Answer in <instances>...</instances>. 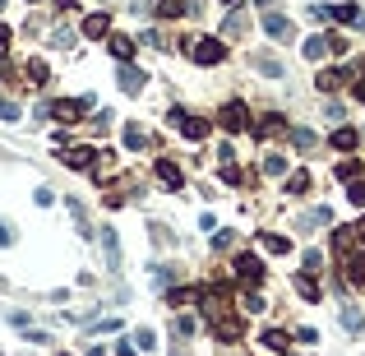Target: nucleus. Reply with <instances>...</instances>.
<instances>
[{
  "instance_id": "obj_1",
  "label": "nucleus",
  "mask_w": 365,
  "mask_h": 356,
  "mask_svg": "<svg viewBox=\"0 0 365 356\" xmlns=\"http://www.w3.org/2000/svg\"><path fill=\"white\" fill-rule=\"evenodd\" d=\"M83 111H92V97H61V102L42 107V116H51V121H61V125H75Z\"/></svg>"
},
{
  "instance_id": "obj_2",
  "label": "nucleus",
  "mask_w": 365,
  "mask_h": 356,
  "mask_svg": "<svg viewBox=\"0 0 365 356\" xmlns=\"http://www.w3.org/2000/svg\"><path fill=\"white\" fill-rule=\"evenodd\" d=\"M190 61L195 65H222L227 61V42L222 37H195L190 42Z\"/></svg>"
},
{
  "instance_id": "obj_3",
  "label": "nucleus",
  "mask_w": 365,
  "mask_h": 356,
  "mask_svg": "<svg viewBox=\"0 0 365 356\" xmlns=\"http://www.w3.org/2000/svg\"><path fill=\"white\" fill-rule=\"evenodd\" d=\"M217 125L227 130V135H241V130H250V107L245 102H222V111H217Z\"/></svg>"
},
{
  "instance_id": "obj_4",
  "label": "nucleus",
  "mask_w": 365,
  "mask_h": 356,
  "mask_svg": "<svg viewBox=\"0 0 365 356\" xmlns=\"http://www.w3.org/2000/svg\"><path fill=\"white\" fill-rule=\"evenodd\" d=\"M231 273H236V282H245V287H259V282H264V264H259L255 255H236V259H231Z\"/></svg>"
},
{
  "instance_id": "obj_5",
  "label": "nucleus",
  "mask_w": 365,
  "mask_h": 356,
  "mask_svg": "<svg viewBox=\"0 0 365 356\" xmlns=\"http://www.w3.org/2000/svg\"><path fill=\"white\" fill-rule=\"evenodd\" d=\"M208 328H213V338H222V342H241V333H245V324L236 315H217V319H208Z\"/></svg>"
},
{
  "instance_id": "obj_6",
  "label": "nucleus",
  "mask_w": 365,
  "mask_h": 356,
  "mask_svg": "<svg viewBox=\"0 0 365 356\" xmlns=\"http://www.w3.org/2000/svg\"><path fill=\"white\" fill-rule=\"evenodd\" d=\"M171 125H181V135H185V139H195V144L208 135V125L199 121V116H185V111H171Z\"/></svg>"
},
{
  "instance_id": "obj_7",
  "label": "nucleus",
  "mask_w": 365,
  "mask_h": 356,
  "mask_svg": "<svg viewBox=\"0 0 365 356\" xmlns=\"http://www.w3.org/2000/svg\"><path fill=\"white\" fill-rule=\"evenodd\" d=\"M264 32H268V37H273V42H291V19L287 14H264Z\"/></svg>"
},
{
  "instance_id": "obj_8",
  "label": "nucleus",
  "mask_w": 365,
  "mask_h": 356,
  "mask_svg": "<svg viewBox=\"0 0 365 356\" xmlns=\"http://www.w3.org/2000/svg\"><path fill=\"white\" fill-rule=\"evenodd\" d=\"M250 130H255V139H273V135H282V130H287V121H282L277 111H268V116H259Z\"/></svg>"
},
{
  "instance_id": "obj_9",
  "label": "nucleus",
  "mask_w": 365,
  "mask_h": 356,
  "mask_svg": "<svg viewBox=\"0 0 365 356\" xmlns=\"http://www.w3.org/2000/svg\"><path fill=\"white\" fill-rule=\"evenodd\" d=\"M116 79H121V88H125V93H139V88L148 83V75H144V70H135L130 61H121V75H116Z\"/></svg>"
},
{
  "instance_id": "obj_10",
  "label": "nucleus",
  "mask_w": 365,
  "mask_h": 356,
  "mask_svg": "<svg viewBox=\"0 0 365 356\" xmlns=\"http://www.w3.org/2000/svg\"><path fill=\"white\" fill-rule=\"evenodd\" d=\"M333 19L342 23V28H365V10H361V5H337Z\"/></svg>"
},
{
  "instance_id": "obj_11",
  "label": "nucleus",
  "mask_w": 365,
  "mask_h": 356,
  "mask_svg": "<svg viewBox=\"0 0 365 356\" xmlns=\"http://www.w3.org/2000/svg\"><path fill=\"white\" fill-rule=\"evenodd\" d=\"M157 181H162V186H167V190H181V186H185L181 167H176V162H167V157L157 162Z\"/></svg>"
},
{
  "instance_id": "obj_12",
  "label": "nucleus",
  "mask_w": 365,
  "mask_h": 356,
  "mask_svg": "<svg viewBox=\"0 0 365 356\" xmlns=\"http://www.w3.org/2000/svg\"><path fill=\"white\" fill-rule=\"evenodd\" d=\"M107 32H111V14H107V10L83 19V37H107Z\"/></svg>"
},
{
  "instance_id": "obj_13",
  "label": "nucleus",
  "mask_w": 365,
  "mask_h": 356,
  "mask_svg": "<svg viewBox=\"0 0 365 356\" xmlns=\"http://www.w3.org/2000/svg\"><path fill=\"white\" fill-rule=\"evenodd\" d=\"M291 282H296V292H301L305 301H319V282H315V273H310V268H301Z\"/></svg>"
},
{
  "instance_id": "obj_14",
  "label": "nucleus",
  "mask_w": 365,
  "mask_h": 356,
  "mask_svg": "<svg viewBox=\"0 0 365 356\" xmlns=\"http://www.w3.org/2000/svg\"><path fill=\"white\" fill-rule=\"evenodd\" d=\"M92 162H97L92 148H70V153H65V167H75V171H88Z\"/></svg>"
},
{
  "instance_id": "obj_15",
  "label": "nucleus",
  "mask_w": 365,
  "mask_h": 356,
  "mask_svg": "<svg viewBox=\"0 0 365 356\" xmlns=\"http://www.w3.org/2000/svg\"><path fill=\"white\" fill-rule=\"evenodd\" d=\"M152 10H157V14L162 19H181V14H190V5H185V0H148Z\"/></svg>"
},
{
  "instance_id": "obj_16",
  "label": "nucleus",
  "mask_w": 365,
  "mask_h": 356,
  "mask_svg": "<svg viewBox=\"0 0 365 356\" xmlns=\"http://www.w3.org/2000/svg\"><path fill=\"white\" fill-rule=\"evenodd\" d=\"M305 61H324V56H328V37H324V32H315V37H305Z\"/></svg>"
},
{
  "instance_id": "obj_17",
  "label": "nucleus",
  "mask_w": 365,
  "mask_h": 356,
  "mask_svg": "<svg viewBox=\"0 0 365 356\" xmlns=\"http://www.w3.org/2000/svg\"><path fill=\"white\" fill-rule=\"evenodd\" d=\"M342 83H347V75H337V70H319V79H315V88H319V93H337Z\"/></svg>"
},
{
  "instance_id": "obj_18",
  "label": "nucleus",
  "mask_w": 365,
  "mask_h": 356,
  "mask_svg": "<svg viewBox=\"0 0 365 356\" xmlns=\"http://www.w3.org/2000/svg\"><path fill=\"white\" fill-rule=\"evenodd\" d=\"M356 144H361V135H356L351 125H342V130H333V148H337V153H351Z\"/></svg>"
},
{
  "instance_id": "obj_19",
  "label": "nucleus",
  "mask_w": 365,
  "mask_h": 356,
  "mask_svg": "<svg viewBox=\"0 0 365 356\" xmlns=\"http://www.w3.org/2000/svg\"><path fill=\"white\" fill-rule=\"evenodd\" d=\"M259 246L268 250V255H287L291 241H287V236H277V232H259Z\"/></svg>"
},
{
  "instance_id": "obj_20",
  "label": "nucleus",
  "mask_w": 365,
  "mask_h": 356,
  "mask_svg": "<svg viewBox=\"0 0 365 356\" xmlns=\"http://www.w3.org/2000/svg\"><path fill=\"white\" fill-rule=\"evenodd\" d=\"M102 250H107V264H111V268H121V241H116V232H111V227H102Z\"/></svg>"
},
{
  "instance_id": "obj_21",
  "label": "nucleus",
  "mask_w": 365,
  "mask_h": 356,
  "mask_svg": "<svg viewBox=\"0 0 365 356\" xmlns=\"http://www.w3.org/2000/svg\"><path fill=\"white\" fill-rule=\"evenodd\" d=\"M347 282L365 287V255H347Z\"/></svg>"
},
{
  "instance_id": "obj_22",
  "label": "nucleus",
  "mask_w": 365,
  "mask_h": 356,
  "mask_svg": "<svg viewBox=\"0 0 365 356\" xmlns=\"http://www.w3.org/2000/svg\"><path fill=\"white\" fill-rule=\"evenodd\" d=\"M111 56H116V61H130V56H135V42H130V37H121V32H111Z\"/></svg>"
},
{
  "instance_id": "obj_23",
  "label": "nucleus",
  "mask_w": 365,
  "mask_h": 356,
  "mask_svg": "<svg viewBox=\"0 0 365 356\" xmlns=\"http://www.w3.org/2000/svg\"><path fill=\"white\" fill-rule=\"evenodd\" d=\"M291 144H296V148H301V153H310V148H315V130H305V125H296V130H291Z\"/></svg>"
},
{
  "instance_id": "obj_24",
  "label": "nucleus",
  "mask_w": 365,
  "mask_h": 356,
  "mask_svg": "<svg viewBox=\"0 0 365 356\" xmlns=\"http://www.w3.org/2000/svg\"><path fill=\"white\" fill-rule=\"evenodd\" d=\"M259 342H264V347H268L273 356H282V352H287V333H277V328H268V333H264Z\"/></svg>"
},
{
  "instance_id": "obj_25",
  "label": "nucleus",
  "mask_w": 365,
  "mask_h": 356,
  "mask_svg": "<svg viewBox=\"0 0 365 356\" xmlns=\"http://www.w3.org/2000/svg\"><path fill=\"white\" fill-rule=\"evenodd\" d=\"M310 190V171H291L287 176V195H305Z\"/></svg>"
},
{
  "instance_id": "obj_26",
  "label": "nucleus",
  "mask_w": 365,
  "mask_h": 356,
  "mask_svg": "<svg viewBox=\"0 0 365 356\" xmlns=\"http://www.w3.org/2000/svg\"><path fill=\"white\" fill-rule=\"evenodd\" d=\"M255 70H259V75H268V79H282V65H277L273 56H255Z\"/></svg>"
},
{
  "instance_id": "obj_27",
  "label": "nucleus",
  "mask_w": 365,
  "mask_h": 356,
  "mask_svg": "<svg viewBox=\"0 0 365 356\" xmlns=\"http://www.w3.org/2000/svg\"><path fill=\"white\" fill-rule=\"evenodd\" d=\"M356 176H361V162H356V157H347V162H337V181H356Z\"/></svg>"
},
{
  "instance_id": "obj_28",
  "label": "nucleus",
  "mask_w": 365,
  "mask_h": 356,
  "mask_svg": "<svg viewBox=\"0 0 365 356\" xmlns=\"http://www.w3.org/2000/svg\"><path fill=\"white\" fill-rule=\"evenodd\" d=\"M328 222H333V213H328V208H315V213L301 217V227H328Z\"/></svg>"
},
{
  "instance_id": "obj_29",
  "label": "nucleus",
  "mask_w": 365,
  "mask_h": 356,
  "mask_svg": "<svg viewBox=\"0 0 365 356\" xmlns=\"http://www.w3.org/2000/svg\"><path fill=\"white\" fill-rule=\"evenodd\" d=\"M342 328H347V333H361V310L356 306H342Z\"/></svg>"
},
{
  "instance_id": "obj_30",
  "label": "nucleus",
  "mask_w": 365,
  "mask_h": 356,
  "mask_svg": "<svg viewBox=\"0 0 365 356\" xmlns=\"http://www.w3.org/2000/svg\"><path fill=\"white\" fill-rule=\"evenodd\" d=\"M65 204H70V213H75L79 232H83V236H92V227H88V213H83V204H79V199H65Z\"/></svg>"
},
{
  "instance_id": "obj_31",
  "label": "nucleus",
  "mask_w": 365,
  "mask_h": 356,
  "mask_svg": "<svg viewBox=\"0 0 365 356\" xmlns=\"http://www.w3.org/2000/svg\"><path fill=\"white\" fill-rule=\"evenodd\" d=\"M241 306L250 310V315H259V310H268V301H264L259 292H245V296H241Z\"/></svg>"
},
{
  "instance_id": "obj_32",
  "label": "nucleus",
  "mask_w": 365,
  "mask_h": 356,
  "mask_svg": "<svg viewBox=\"0 0 365 356\" xmlns=\"http://www.w3.org/2000/svg\"><path fill=\"white\" fill-rule=\"evenodd\" d=\"M351 241H356V232H351V227H337V232H333V246L342 250V255L351 250Z\"/></svg>"
},
{
  "instance_id": "obj_33",
  "label": "nucleus",
  "mask_w": 365,
  "mask_h": 356,
  "mask_svg": "<svg viewBox=\"0 0 365 356\" xmlns=\"http://www.w3.org/2000/svg\"><path fill=\"white\" fill-rule=\"evenodd\" d=\"M333 10H337V5H310L305 14L315 19V23H328V19H333Z\"/></svg>"
},
{
  "instance_id": "obj_34",
  "label": "nucleus",
  "mask_w": 365,
  "mask_h": 356,
  "mask_svg": "<svg viewBox=\"0 0 365 356\" xmlns=\"http://www.w3.org/2000/svg\"><path fill=\"white\" fill-rule=\"evenodd\" d=\"M135 342H139V352H152V347H157V333H152V328H139Z\"/></svg>"
},
{
  "instance_id": "obj_35",
  "label": "nucleus",
  "mask_w": 365,
  "mask_h": 356,
  "mask_svg": "<svg viewBox=\"0 0 365 356\" xmlns=\"http://www.w3.org/2000/svg\"><path fill=\"white\" fill-rule=\"evenodd\" d=\"M347 199L356 204V208H365V181H361V176H356V181H351V190H347Z\"/></svg>"
},
{
  "instance_id": "obj_36",
  "label": "nucleus",
  "mask_w": 365,
  "mask_h": 356,
  "mask_svg": "<svg viewBox=\"0 0 365 356\" xmlns=\"http://www.w3.org/2000/svg\"><path fill=\"white\" fill-rule=\"evenodd\" d=\"M46 75H51L46 61H28V79H32V83H46Z\"/></svg>"
},
{
  "instance_id": "obj_37",
  "label": "nucleus",
  "mask_w": 365,
  "mask_h": 356,
  "mask_svg": "<svg viewBox=\"0 0 365 356\" xmlns=\"http://www.w3.org/2000/svg\"><path fill=\"white\" fill-rule=\"evenodd\" d=\"M0 121H19V102H10V97H0Z\"/></svg>"
},
{
  "instance_id": "obj_38",
  "label": "nucleus",
  "mask_w": 365,
  "mask_h": 356,
  "mask_svg": "<svg viewBox=\"0 0 365 356\" xmlns=\"http://www.w3.org/2000/svg\"><path fill=\"white\" fill-rule=\"evenodd\" d=\"M125 148H144V130H139V125L125 130Z\"/></svg>"
},
{
  "instance_id": "obj_39",
  "label": "nucleus",
  "mask_w": 365,
  "mask_h": 356,
  "mask_svg": "<svg viewBox=\"0 0 365 356\" xmlns=\"http://www.w3.org/2000/svg\"><path fill=\"white\" fill-rule=\"evenodd\" d=\"M264 171H268V176H287V157H268Z\"/></svg>"
},
{
  "instance_id": "obj_40",
  "label": "nucleus",
  "mask_w": 365,
  "mask_h": 356,
  "mask_svg": "<svg viewBox=\"0 0 365 356\" xmlns=\"http://www.w3.org/2000/svg\"><path fill=\"white\" fill-rule=\"evenodd\" d=\"M241 32H245V19L231 14V19H227V37H241Z\"/></svg>"
},
{
  "instance_id": "obj_41",
  "label": "nucleus",
  "mask_w": 365,
  "mask_h": 356,
  "mask_svg": "<svg viewBox=\"0 0 365 356\" xmlns=\"http://www.w3.org/2000/svg\"><path fill=\"white\" fill-rule=\"evenodd\" d=\"M319 264H324L319 250H305V268H310V273H319Z\"/></svg>"
},
{
  "instance_id": "obj_42",
  "label": "nucleus",
  "mask_w": 365,
  "mask_h": 356,
  "mask_svg": "<svg viewBox=\"0 0 365 356\" xmlns=\"http://www.w3.org/2000/svg\"><path fill=\"white\" fill-rule=\"evenodd\" d=\"M328 51H347V37H342V32H328Z\"/></svg>"
},
{
  "instance_id": "obj_43",
  "label": "nucleus",
  "mask_w": 365,
  "mask_h": 356,
  "mask_svg": "<svg viewBox=\"0 0 365 356\" xmlns=\"http://www.w3.org/2000/svg\"><path fill=\"white\" fill-rule=\"evenodd\" d=\"M32 199L42 204V208H51V204H56V195H51V190H46V186H42V190H37V195H32Z\"/></svg>"
},
{
  "instance_id": "obj_44",
  "label": "nucleus",
  "mask_w": 365,
  "mask_h": 356,
  "mask_svg": "<svg viewBox=\"0 0 365 356\" xmlns=\"http://www.w3.org/2000/svg\"><path fill=\"white\" fill-rule=\"evenodd\" d=\"M10 241H14V227H10V222H0V246H10Z\"/></svg>"
},
{
  "instance_id": "obj_45",
  "label": "nucleus",
  "mask_w": 365,
  "mask_h": 356,
  "mask_svg": "<svg viewBox=\"0 0 365 356\" xmlns=\"http://www.w3.org/2000/svg\"><path fill=\"white\" fill-rule=\"evenodd\" d=\"M10 47V28H5V23H0V51Z\"/></svg>"
},
{
  "instance_id": "obj_46",
  "label": "nucleus",
  "mask_w": 365,
  "mask_h": 356,
  "mask_svg": "<svg viewBox=\"0 0 365 356\" xmlns=\"http://www.w3.org/2000/svg\"><path fill=\"white\" fill-rule=\"evenodd\" d=\"M116 356H135V347H130V342H121V347H116Z\"/></svg>"
},
{
  "instance_id": "obj_47",
  "label": "nucleus",
  "mask_w": 365,
  "mask_h": 356,
  "mask_svg": "<svg viewBox=\"0 0 365 356\" xmlns=\"http://www.w3.org/2000/svg\"><path fill=\"white\" fill-rule=\"evenodd\" d=\"M351 232H356V241H365V217L356 222V227H351Z\"/></svg>"
},
{
  "instance_id": "obj_48",
  "label": "nucleus",
  "mask_w": 365,
  "mask_h": 356,
  "mask_svg": "<svg viewBox=\"0 0 365 356\" xmlns=\"http://www.w3.org/2000/svg\"><path fill=\"white\" fill-rule=\"evenodd\" d=\"M356 97H361V102H365V75H361V83H356Z\"/></svg>"
},
{
  "instance_id": "obj_49",
  "label": "nucleus",
  "mask_w": 365,
  "mask_h": 356,
  "mask_svg": "<svg viewBox=\"0 0 365 356\" xmlns=\"http://www.w3.org/2000/svg\"><path fill=\"white\" fill-rule=\"evenodd\" d=\"M56 5H61V10H75V0H56Z\"/></svg>"
},
{
  "instance_id": "obj_50",
  "label": "nucleus",
  "mask_w": 365,
  "mask_h": 356,
  "mask_svg": "<svg viewBox=\"0 0 365 356\" xmlns=\"http://www.w3.org/2000/svg\"><path fill=\"white\" fill-rule=\"evenodd\" d=\"M255 5H273V0H255Z\"/></svg>"
},
{
  "instance_id": "obj_51",
  "label": "nucleus",
  "mask_w": 365,
  "mask_h": 356,
  "mask_svg": "<svg viewBox=\"0 0 365 356\" xmlns=\"http://www.w3.org/2000/svg\"><path fill=\"white\" fill-rule=\"evenodd\" d=\"M222 5H236V0H222Z\"/></svg>"
}]
</instances>
